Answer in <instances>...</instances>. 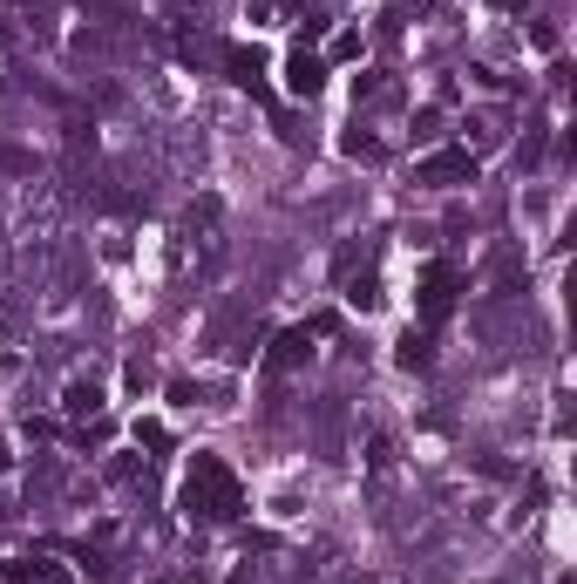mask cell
Returning <instances> with one entry per match:
<instances>
[{
	"mask_svg": "<svg viewBox=\"0 0 577 584\" xmlns=\"http://www.w3.org/2000/svg\"><path fill=\"white\" fill-rule=\"evenodd\" d=\"M183 503H191V517H238V482H231V469L217 456H198V469L183 482Z\"/></svg>",
	"mask_w": 577,
	"mask_h": 584,
	"instance_id": "6da1fadb",
	"label": "cell"
},
{
	"mask_svg": "<svg viewBox=\"0 0 577 584\" xmlns=\"http://www.w3.org/2000/svg\"><path fill=\"white\" fill-rule=\"evenodd\" d=\"M456 177H475V156L456 150V156H435V164H422V184H456Z\"/></svg>",
	"mask_w": 577,
	"mask_h": 584,
	"instance_id": "7a4b0ae2",
	"label": "cell"
},
{
	"mask_svg": "<svg viewBox=\"0 0 577 584\" xmlns=\"http://www.w3.org/2000/svg\"><path fill=\"white\" fill-rule=\"evenodd\" d=\"M448 299H456V279L435 272V279H428V292H422V313H428V320H441V313H448Z\"/></svg>",
	"mask_w": 577,
	"mask_h": 584,
	"instance_id": "3957f363",
	"label": "cell"
},
{
	"mask_svg": "<svg viewBox=\"0 0 577 584\" xmlns=\"http://www.w3.org/2000/svg\"><path fill=\"white\" fill-rule=\"evenodd\" d=\"M292 89H299V95H313V89H319V62L306 55V48L292 55Z\"/></svg>",
	"mask_w": 577,
	"mask_h": 584,
	"instance_id": "277c9868",
	"label": "cell"
},
{
	"mask_svg": "<svg viewBox=\"0 0 577 584\" xmlns=\"http://www.w3.org/2000/svg\"><path fill=\"white\" fill-rule=\"evenodd\" d=\"M401 360H408V367H422V360H428V340L408 333V340H401Z\"/></svg>",
	"mask_w": 577,
	"mask_h": 584,
	"instance_id": "5b68a950",
	"label": "cell"
}]
</instances>
